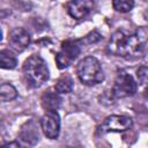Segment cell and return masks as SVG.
<instances>
[{
    "instance_id": "6da1fadb",
    "label": "cell",
    "mask_w": 148,
    "mask_h": 148,
    "mask_svg": "<svg viewBox=\"0 0 148 148\" xmlns=\"http://www.w3.org/2000/svg\"><path fill=\"white\" fill-rule=\"evenodd\" d=\"M146 43L147 37L142 30L136 32L118 30L112 34L108 43V51L117 57H136L143 52Z\"/></svg>"
},
{
    "instance_id": "7a4b0ae2",
    "label": "cell",
    "mask_w": 148,
    "mask_h": 148,
    "mask_svg": "<svg viewBox=\"0 0 148 148\" xmlns=\"http://www.w3.org/2000/svg\"><path fill=\"white\" fill-rule=\"evenodd\" d=\"M22 73L27 84L31 88H38L44 84L50 75L47 64L38 54H32L24 61Z\"/></svg>"
},
{
    "instance_id": "3957f363",
    "label": "cell",
    "mask_w": 148,
    "mask_h": 148,
    "mask_svg": "<svg viewBox=\"0 0 148 148\" xmlns=\"http://www.w3.org/2000/svg\"><path fill=\"white\" fill-rule=\"evenodd\" d=\"M76 74L86 86H95L104 80V73L99 61L95 57L83 58L76 66Z\"/></svg>"
},
{
    "instance_id": "277c9868",
    "label": "cell",
    "mask_w": 148,
    "mask_h": 148,
    "mask_svg": "<svg viewBox=\"0 0 148 148\" xmlns=\"http://www.w3.org/2000/svg\"><path fill=\"white\" fill-rule=\"evenodd\" d=\"M83 44L80 39H66L61 43L60 51L56 54V62L59 69L68 67L81 53Z\"/></svg>"
},
{
    "instance_id": "5b68a950",
    "label": "cell",
    "mask_w": 148,
    "mask_h": 148,
    "mask_svg": "<svg viewBox=\"0 0 148 148\" xmlns=\"http://www.w3.org/2000/svg\"><path fill=\"white\" fill-rule=\"evenodd\" d=\"M111 92H112V96L116 98L133 96L136 92V82L128 73L121 71L117 74Z\"/></svg>"
},
{
    "instance_id": "8992f818",
    "label": "cell",
    "mask_w": 148,
    "mask_h": 148,
    "mask_svg": "<svg viewBox=\"0 0 148 148\" xmlns=\"http://www.w3.org/2000/svg\"><path fill=\"white\" fill-rule=\"evenodd\" d=\"M133 126V120L131 117L127 116H118L112 114L105 118L103 124L99 126V131L102 133L109 132H124L130 130Z\"/></svg>"
},
{
    "instance_id": "52a82bcc",
    "label": "cell",
    "mask_w": 148,
    "mask_h": 148,
    "mask_svg": "<svg viewBox=\"0 0 148 148\" xmlns=\"http://www.w3.org/2000/svg\"><path fill=\"white\" fill-rule=\"evenodd\" d=\"M40 127L43 130V133L49 139H57L60 133V117L57 113V111L46 112L40 120Z\"/></svg>"
},
{
    "instance_id": "ba28073f",
    "label": "cell",
    "mask_w": 148,
    "mask_h": 148,
    "mask_svg": "<svg viewBox=\"0 0 148 148\" xmlns=\"http://www.w3.org/2000/svg\"><path fill=\"white\" fill-rule=\"evenodd\" d=\"M8 43L14 51L22 52L30 44V35L24 28H15L8 35Z\"/></svg>"
},
{
    "instance_id": "9c48e42d",
    "label": "cell",
    "mask_w": 148,
    "mask_h": 148,
    "mask_svg": "<svg viewBox=\"0 0 148 148\" xmlns=\"http://www.w3.org/2000/svg\"><path fill=\"white\" fill-rule=\"evenodd\" d=\"M18 138L24 146H35L39 140V132H38V125L34 119L28 120L20 131Z\"/></svg>"
},
{
    "instance_id": "30bf717a",
    "label": "cell",
    "mask_w": 148,
    "mask_h": 148,
    "mask_svg": "<svg viewBox=\"0 0 148 148\" xmlns=\"http://www.w3.org/2000/svg\"><path fill=\"white\" fill-rule=\"evenodd\" d=\"M94 8V2L90 0H77L69 1L67 3L68 14L75 20H82L87 17Z\"/></svg>"
},
{
    "instance_id": "8fae6325",
    "label": "cell",
    "mask_w": 148,
    "mask_h": 148,
    "mask_svg": "<svg viewBox=\"0 0 148 148\" xmlns=\"http://www.w3.org/2000/svg\"><path fill=\"white\" fill-rule=\"evenodd\" d=\"M62 98L60 96V94L54 89V88H50L47 90H45L42 96H40V103L44 110H46L47 112L52 111H57L60 105H61Z\"/></svg>"
},
{
    "instance_id": "7c38bea8",
    "label": "cell",
    "mask_w": 148,
    "mask_h": 148,
    "mask_svg": "<svg viewBox=\"0 0 148 148\" xmlns=\"http://www.w3.org/2000/svg\"><path fill=\"white\" fill-rule=\"evenodd\" d=\"M54 89L59 94H69L73 90V79L68 74H62L56 82Z\"/></svg>"
},
{
    "instance_id": "4fadbf2b",
    "label": "cell",
    "mask_w": 148,
    "mask_h": 148,
    "mask_svg": "<svg viewBox=\"0 0 148 148\" xmlns=\"http://www.w3.org/2000/svg\"><path fill=\"white\" fill-rule=\"evenodd\" d=\"M17 65V59L16 57L9 52L8 50H2L0 52V66L1 68L5 69H13Z\"/></svg>"
},
{
    "instance_id": "5bb4252c",
    "label": "cell",
    "mask_w": 148,
    "mask_h": 148,
    "mask_svg": "<svg viewBox=\"0 0 148 148\" xmlns=\"http://www.w3.org/2000/svg\"><path fill=\"white\" fill-rule=\"evenodd\" d=\"M17 97V91L15 87L10 83H2L0 86V98L2 102L13 101Z\"/></svg>"
},
{
    "instance_id": "9a60e30c",
    "label": "cell",
    "mask_w": 148,
    "mask_h": 148,
    "mask_svg": "<svg viewBox=\"0 0 148 148\" xmlns=\"http://www.w3.org/2000/svg\"><path fill=\"white\" fill-rule=\"evenodd\" d=\"M112 5L116 10L121 12V13H127L133 9L134 1H132V0H114L112 2Z\"/></svg>"
},
{
    "instance_id": "2e32d148",
    "label": "cell",
    "mask_w": 148,
    "mask_h": 148,
    "mask_svg": "<svg viewBox=\"0 0 148 148\" xmlns=\"http://www.w3.org/2000/svg\"><path fill=\"white\" fill-rule=\"evenodd\" d=\"M99 39H101V35H99L96 30H94V31L89 32L87 36H84L83 38H81L80 40H81V43H82L83 45H89V44H95V43H97Z\"/></svg>"
},
{
    "instance_id": "e0dca14e",
    "label": "cell",
    "mask_w": 148,
    "mask_h": 148,
    "mask_svg": "<svg viewBox=\"0 0 148 148\" xmlns=\"http://www.w3.org/2000/svg\"><path fill=\"white\" fill-rule=\"evenodd\" d=\"M136 76H138L140 84L148 83V66H141L136 71Z\"/></svg>"
},
{
    "instance_id": "ac0fdd59",
    "label": "cell",
    "mask_w": 148,
    "mask_h": 148,
    "mask_svg": "<svg viewBox=\"0 0 148 148\" xmlns=\"http://www.w3.org/2000/svg\"><path fill=\"white\" fill-rule=\"evenodd\" d=\"M1 148H21L20 143L16 142V141H13V142H8L6 145H3Z\"/></svg>"
},
{
    "instance_id": "d6986e66",
    "label": "cell",
    "mask_w": 148,
    "mask_h": 148,
    "mask_svg": "<svg viewBox=\"0 0 148 148\" xmlns=\"http://www.w3.org/2000/svg\"><path fill=\"white\" fill-rule=\"evenodd\" d=\"M143 97L148 101V86L145 88V90H143Z\"/></svg>"
}]
</instances>
